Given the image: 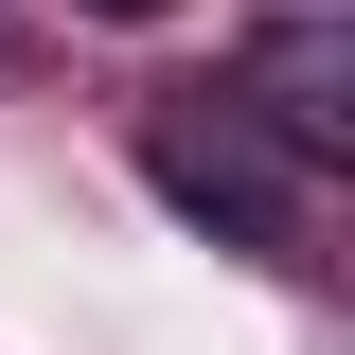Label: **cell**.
<instances>
[{
  "label": "cell",
  "instance_id": "6da1fadb",
  "mask_svg": "<svg viewBox=\"0 0 355 355\" xmlns=\"http://www.w3.org/2000/svg\"><path fill=\"white\" fill-rule=\"evenodd\" d=\"M89 18H178V0H89Z\"/></svg>",
  "mask_w": 355,
  "mask_h": 355
}]
</instances>
